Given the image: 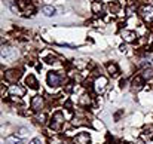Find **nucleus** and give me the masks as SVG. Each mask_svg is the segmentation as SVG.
Instances as JSON below:
<instances>
[{"instance_id":"nucleus-8","label":"nucleus","mask_w":153,"mask_h":144,"mask_svg":"<svg viewBox=\"0 0 153 144\" xmlns=\"http://www.w3.org/2000/svg\"><path fill=\"white\" fill-rule=\"evenodd\" d=\"M120 37L123 39V42L132 43V42L137 40V33L132 31V30H122V31H120Z\"/></svg>"},{"instance_id":"nucleus-29","label":"nucleus","mask_w":153,"mask_h":144,"mask_svg":"<svg viewBox=\"0 0 153 144\" xmlns=\"http://www.w3.org/2000/svg\"><path fill=\"white\" fill-rule=\"evenodd\" d=\"M95 1H98V0H95Z\"/></svg>"},{"instance_id":"nucleus-3","label":"nucleus","mask_w":153,"mask_h":144,"mask_svg":"<svg viewBox=\"0 0 153 144\" xmlns=\"http://www.w3.org/2000/svg\"><path fill=\"white\" fill-rule=\"evenodd\" d=\"M64 114H62V111H55L53 114H52V119H51V123H49V126H51V129L53 131H59L61 128H62V125H64Z\"/></svg>"},{"instance_id":"nucleus-7","label":"nucleus","mask_w":153,"mask_h":144,"mask_svg":"<svg viewBox=\"0 0 153 144\" xmlns=\"http://www.w3.org/2000/svg\"><path fill=\"white\" fill-rule=\"evenodd\" d=\"M25 94V88L24 86H21V85H10V88H9V95L13 96V98H21V96H24Z\"/></svg>"},{"instance_id":"nucleus-13","label":"nucleus","mask_w":153,"mask_h":144,"mask_svg":"<svg viewBox=\"0 0 153 144\" xmlns=\"http://www.w3.org/2000/svg\"><path fill=\"white\" fill-rule=\"evenodd\" d=\"M25 85H27L30 89H37V88H39V82H37V79L34 77V74H28V76L25 77Z\"/></svg>"},{"instance_id":"nucleus-19","label":"nucleus","mask_w":153,"mask_h":144,"mask_svg":"<svg viewBox=\"0 0 153 144\" xmlns=\"http://www.w3.org/2000/svg\"><path fill=\"white\" fill-rule=\"evenodd\" d=\"M58 61H59V56L56 53H49V55L45 56V62L46 64H56Z\"/></svg>"},{"instance_id":"nucleus-2","label":"nucleus","mask_w":153,"mask_h":144,"mask_svg":"<svg viewBox=\"0 0 153 144\" xmlns=\"http://www.w3.org/2000/svg\"><path fill=\"white\" fill-rule=\"evenodd\" d=\"M107 83H108V80H107L105 76H97L95 80H94V83H92L94 92L98 94V95H101L102 92L105 91V88H107Z\"/></svg>"},{"instance_id":"nucleus-6","label":"nucleus","mask_w":153,"mask_h":144,"mask_svg":"<svg viewBox=\"0 0 153 144\" xmlns=\"http://www.w3.org/2000/svg\"><path fill=\"white\" fill-rule=\"evenodd\" d=\"M30 107H31V110L36 111V113L43 111V108H45V98L40 95H34L31 98V101H30Z\"/></svg>"},{"instance_id":"nucleus-5","label":"nucleus","mask_w":153,"mask_h":144,"mask_svg":"<svg viewBox=\"0 0 153 144\" xmlns=\"http://www.w3.org/2000/svg\"><path fill=\"white\" fill-rule=\"evenodd\" d=\"M64 80V74H61L59 71H49L48 73V85L51 88H58Z\"/></svg>"},{"instance_id":"nucleus-4","label":"nucleus","mask_w":153,"mask_h":144,"mask_svg":"<svg viewBox=\"0 0 153 144\" xmlns=\"http://www.w3.org/2000/svg\"><path fill=\"white\" fill-rule=\"evenodd\" d=\"M21 76H22V71L19 68H10V70L4 71V80L7 83H12V85H15L21 79Z\"/></svg>"},{"instance_id":"nucleus-16","label":"nucleus","mask_w":153,"mask_h":144,"mask_svg":"<svg viewBox=\"0 0 153 144\" xmlns=\"http://www.w3.org/2000/svg\"><path fill=\"white\" fill-rule=\"evenodd\" d=\"M141 77L144 79V80H150L153 79V67H144L143 70H141Z\"/></svg>"},{"instance_id":"nucleus-25","label":"nucleus","mask_w":153,"mask_h":144,"mask_svg":"<svg viewBox=\"0 0 153 144\" xmlns=\"http://www.w3.org/2000/svg\"><path fill=\"white\" fill-rule=\"evenodd\" d=\"M51 144H65V141H62L61 138H52Z\"/></svg>"},{"instance_id":"nucleus-28","label":"nucleus","mask_w":153,"mask_h":144,"mask_svg":"<svg viewBox=\"0 0 153 144\" xmlns=\"http://www.w3.org/2000/svg\"><path fill=\"white\" fill-rule=\"evenodd\" d=\"M125 86H126V80L122 79V80H120V88H125Z\"/></svg>"},{"instance_id":"nucleus-20","label":"nucleus","mask_w":153,"mask_h":144,"mask_svg":"<svg viewBox=\"0 0 153 144\" xmlns=\"http://www.w3.org/2000/svg\"><path fill=\"white\" fill-rule=\"evenodd\" d=\"M101 10H102L101 1H94V3H92V12H94L95 15H98V13H100Z\"/></svg>"},{"instance_id":"nucleus-17","label":"nucleus","mask_w":153,"mask_h":144,"mask_svg":"<svg viewBox=\"0 0 153 144\" xmlns=\"http://www.w3.org/2000/svg\"><path fill=\"white\" fill-rule=\"evenodd\" d=\"M108 10H110L111 13L117 15V13H120L122 6H120V3H119V1H111V3H108Z\"/></svg>"},{"instance_id":"nucleus-24","label":"nucleus","mask_w":153,"mask_h":144,"mask_svg":"<svg viewBox=\"0 0 153 144\" xmlns=\"http://www.w3.org/2000/svg\"><path fill=\"white\" fill-rule=\"evenodd\" d=\"M36 122H37V123H40V125H43V123L46 122V116H45V113L37 114V116H36Z\"/></svg>"},{"instance_id":"nucleus-23","label":"nucleus","mask_w":153,"mask_h":144,"mask_svg":"<svg viewBox=\"0 0 153 144\" xmlns=\"http://www.w3.org/2000/svg\"><path fill=\"white\" fill-rule=\"evenodd\" d=\"M7 4H9V7H10V10H12V12H15V13H18V12H19L18 4H15L12 0H9V1H7Z\"/></svg>"},{"instance_id":"nucleus-14","label":"nucleus","mask_w":153,"mask_h":144,"mask_svg":"<svg viewBox=\"0 0 153 144\" xmlns=\"http://www.w3.org/2000/svg\"><path fill=\"white\" fill-rule=\"evenodd\" d=\"M79 105L80 107H89L92 105V96L89 94H83V95L79 96Z\"/></svg>"},{"instance_id":"nucleus-1","label":"nucleus","mask_w":153,"mask_h":144,"mask_svg":"<svg viewBox=\"0 0 153 144\" xmlns=\"http://www.w3.org/2000/svg\"><path fill=\"white\" fill-rule=\"evenodd\" d=\"M138 13L141 16V19L147 24H152L153 22V6L152 4H143L140 9H138Z\"/></svg>"},{"instance_id":"nucleus-11","label":"nucleus","mask_w":153,"mask_h":144,"mask_svg":"<svg viewBox=\"0 0 153 144\" xmlns=\"http://www.w3.org/2000/svg\"><path fill=\"white\" fill-rule=\"evenodd\" d=\"M144 79L141 77V74H137L132 80H131V85H132V89L134 91H140L141 88H143V85H144Z\"/></svg>"},{"instance_id":"nucleus-12","label":"nucleus","mask_w":153,"mask_h":144,"mask_svg":"<svg viewBox=\"0 0 153 144\" xmlns=\"http://www.w3.org/2000/svg\"><path fill=\"white\" fill-rule=\"evenodd\" d=\"M105 68H107V71H108V74H110L111 77H116V76H119V73H120V70H119V67H117L116 62H107V64H105Z\"/></svg>"},{"instance_id":"nucleus-22","label":"nucleus","mask_w":153,"mask_h":144,"mask_svg":"<svg viewBox=\"0 0 153 144\" xmlns=\"http://www.w3.org/2000/svg\"><path fill=\"white\" fill-rule=\"evenodd\" d=\"M19 140H21V138H19L18 135H10V137L6 138V143L7 144H18L19 143Z\"/></svg>"},{"instance_id":"nucleus-21","label":"nucleus","mask_w":153,"mask_h":144,"mask_svg":"<svg viewBox=\"0 0 153 144\" xmlns=\"http://www.w3.org/2000/svg\"><path fill=\"white\" fill-rule=\"evenodd\" d=\"M28 134H30L28 128H24V126H22V128H19V129H18V132H16V135H18L19 138H24V137H27Z\"/></svg>"},{"instance_id":"nucleus-15","label":"nucleus","mask_w":153,"mask_h":144,"mask_svg":"<svg viewBox=\"0 0 153 144\" xmlns=\"http://www.w3.org/2000/svg\"><path fill=\"white\" fill-rule=\"evenodd\" d=\"M141 140L143 141H150V140H153V126H147V128L143 129Z\"/></svg>"},{"instance_id":"nucleus-27","label":"nucleus","mask_w":153,"mask_h":144,"mask_svg":"<svg viewBox=\"0 0 153 144\" xmlns=\"http://www.w3.org/2000/svg\"><path fill=\"white\" fill-rule=\"evenodd\" d=\"M28 144H42V141H40L39 138H33V140H31Z\"/></svg>"},{"instance_id":"nucleus-9","label":"nucleus","mask_w":153,"mask_h":144,"mask_svg":"<svg viewBox=\"0 0 153 144\" xmlns=\"http://www.w3.org/2000/svg\"><path fill=\"white\" fill-rule=\"evenodd\" d=\"M91 143V135L89 132H79L74 138H73V144H89Z\"/></svg>"},{"instance_id":"nucleus-10","label":"nucleus","mask_w":153,"mask_h":144,"mask_svg":"<svg viewBox=\"0 0 153 144\" xmlns=\"http://www.w3.org/2000/svg\"><path fill=\"white\" fill-rule=\"evenodd\" d=\"M88 123H89L88 117H83L82 113L76 114V116L73 117V120H71V125H73V126H83V125H88Z\"/></svg>"},{"instance_id":"nucleus-18","label":"nucleus","mask_w":153,"mask_h":144,"mask_svg":"<svg viewBox=\"0 0 153 144\" xmlns=\"http://www.w3.org/2000/svg\"><path fill=\"white\" fill-rule=\"evenodd\" d=\"M42 13L45 15V16H53L55 13H56V9L51 6V4H46V6H43L42 7Z\"/></svg>"},{"instance_id":"nucleus-26","label":"nucleus","mask_w":153,"mask_h":144,"mask_svg":"<svg viewBox=\"0 0 153 144\" xmlns=\"http://www.w3.org/2000/svg\"><path fill=\"white\" fill-rule=\"evenodd\" d=\"M122 114H123V110H119V111L114 114V120H119V117H120Z\"/></svg>"}]
</instances>
